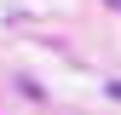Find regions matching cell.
Wrapping results in <instances>:
<instances>
[{"label":"cell","mask_w":121,"mask_h":115,"mask_svg":"<svg viewBox=\"0 0 121 115\" xmlns=\"http://www.w3.org/2000/svg\"><path fill=\"white\" fill-rule=\"evenodd\" d=\"M110 98H121V75H115V81H110Z\"/></svg>","instance_id":"6da1fadb"},{"label":"cell","mask_w":121,"mask_h":115,"mask_svg":"<svg viewBox=\"0 0 121 115\" xmlns=\"http://www.w3.org/2000/svg\"><path fill=\"white\" fill-rule=\"evenodd\" d=\"M104 6H110V12H121V0H104Z\"/></svg>","instance_id":"7a4b0ae2"}]
</instances>
